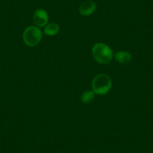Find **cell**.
<instances>
[{
	"label": "cell",
	"mask_w": 153,
	"mask_h": 153,
	"mask_svg": "<svg viewBox=\"0 0 153 153\" xmlns=\"http://www.w3.org/2000/svg\"><path fill=\"white\" fill-rule=\"evenodd\" d=\"M92 54L94 59L101 65L110 63L113 57V53L111 48L107 45L101 42L94 45L92 49Z\"/></svg>",
	"instance_id": "6da1fadb"
},
{
	"label": "cell",
	"mask_w": 153,
	"mask_h": 153,
	"mask_svg": "<svg viewBox=\"0 0 153 153\" xmlns=\"http://www.w3.org/2000/svg\"><path fill=\"white\" fill-rule=\"evenodd\" d=\"M112 80L109 75L100 74L96 75L92 82V89L95 94L104 95L108 93L112 88Z\"/></svg>",
	"instance_id": "7a4b0ae2"
},
{
	"label": "cell",
	"mask_w": 153,
	"mask_h": 153,
	"mask_svg": "<svg viewBox=\"0 0 153 153\" xmlns=\"http://www.w3.org/2000/svg\"><path fill=\"white\" fill-rule=\"evenodd\" d=\"M42 35V32L39 27L36 26H28L23 32V42L28 47H35L41 42Z\"/></svg>",
	"instance_id": "3957f363"
},
{
	"label": "cell",
	"mask_w": 153,
	"mask_h": 153,
	"mask_svg": "<svg viewBox=\"0 0 153 153\" xmlns=\"http://www.w3.org/2000/svg\"><path fill=\"white\" fill-rule=\"evenodd\" d=\"M33 21L38 27H45L49 21L48 12L42 8L37 9L33 14Z\"/></svg>",
	"instance_id": "277c9868"
},
{
	"label": "cell",
	"mask_w": 153,
	"mask_h": 153,
	"mask_svg": "<svg viewBox=\"0 0 153 153\" xmlns=\"http://www.w3.org/2000/svg\"><path fill=\"white\" fill-rule=\"evenodd\" d=\"M96 4L92 0H87L83 2L79 7V12L83 16L92 15L96 10Z\"/></svg>",
	"instance_id": "5b68a950"
},
{
	"label": "cell",
	"mask_w": 153,
	"mask_h": 153,
	"mask_svg": "<svg viewBox=\"0 0 153 153\" xmlns=\"http://www.w3.org/2000/svg\"><path fill=\"white\" fill-rule=\"evenodd\" d=\"M114 58L116 61L121 64H128L131 61L132 56L127 51H119L115 54Z\"/></svg>",
	"instance_id": "8992f818"
},
{
	"label": "cell",
	"mask_w": 153,
	"mask_h": 153,
	"mask_svg": "<svg viewBox=\"0 0 153 153\" xmlns=\"http://www.w3.org/2000/svg\"><path fill=\"white\" fill-rule=\"evenodd\" d=\"M59 32V26L56 23H49L45 26V33L48 36H54Z\"/></svg>",
	"instance_id": "52a82bcc"
},
{
	"label": "cell",
	"mask_w": 153,
	"mask_h": 153,
	"mask_svg": "<svg viewBox=\"0 0 153 153\" xmlns=\"http://www.w3.org/2000/svg\"><path fill=\"white\" fill-rule=\"evenodd\" d=\"M95 97V92L92 90H86L81 95L80 97V101L83 104H89V103L92 102V100L94 99Z\"/></svg>",
	"instance_id": "ba28073f"
}]
</instances>
